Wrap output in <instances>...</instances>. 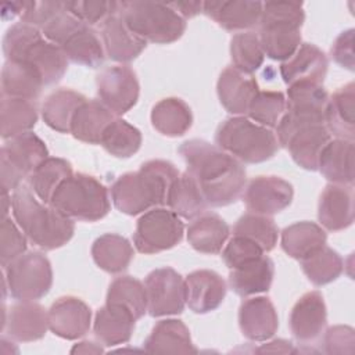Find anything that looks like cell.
Wrapping results in <instances>:
<instances>
[{
  "instance_id": "obj_36",
  "label": "cell",
  "mask_w": 355,
  "mask_h": 355,
  "mask_svg": "<svg viewBox=\"0 0 355 355\" xmlns=\"http://www.w3.org/2000/svg\"><path fill=\"white\" fill-rule=\"evenodd\" d=\"M87 98L71 89H58L47 96L42 105L44 123L60 133H69L75 112Z\"/></svg>"
},
{
  "instance_id": "obj_5",
  "label": "cell",
  "mask_w": 355,
  "mask_h": 355,
  "mask_svg": "<svg viewBox=\"0 0 355 355\" xmlns=\"http://www.w3.org/2000/svg\"><path fill=\"white\" fill-rule=\"evenodd\" d=\"M304 21L305 12L301 3H262L258 37L265 55L282 62L288 60L301 46Z\"/></svg>"
},
{
  "instance_id": "obj_13",
  "label": "cell",
  "mask_w": 355,
  "mask_h": 355,
  "mask_svg": "<svg viewBox=\"0 0 355 355\" xmlns=\"http://www.w3.org/2000/svg\"><path fill=\"white\" fill-rule=\"evenodd\" d=\"M100 101L115 115L133 108L139 100L140 86L136 72L128 65H114L103 69L96 79Z\"/></svg>"
},
{
  "instance_id": "obj_23",
  "label": "cell",
  "mask_w": 355,
  "mask_h": 355,
  "mask_svg": "<svg viewBox=\"0 0 355 355\" xmlns=\"http://www.w3.org/2000/svg\"><path fill=\"white\" fill-rule=\"evenodd\" d=\"M216 92L223 108L233 115L247 114L250 103L259 92L255 78L234 67H227L219 75Z\"/></svg>"
},
{
  "instance_id": "obj_11",
  "label": "cell",
  "mask_w": 355,
  "mask_h": 355,
  "mask_svg": "<svg viewBox=\"0 0 355 355\" xmlns=\"http://www.w3.org/2000/svg\"><path fill=\"white\" fill-rule=\"evenodd\" d=\"M184 226L172 209L155 207L144 212L136 225L133 244L141 254H157L178 245Z\"/></svg>"
},
{
  "instance_id": "obj_31",
  "label": "cell",
  "mask_w": 355,
  "mask_h": 355,
  "mask_svg": "<svg viewBox=\"0 0 355 355\" xmlns=\"http://www.w3.org/2000/svg\"><path fill=\"white\" fill-rule=\"evenodd\" d=\"M230 233L229 225L214 212H204L194 218L187 227V241L198 252L218 254Z\"/></svg>"
},
{
  "instance_id": "obj_26",
  "label": "cell",
  "mask_w": 355,
  "mask_h": 355,
  "mask_svg": "<svg viewBox=\"0 0 355 355\" xmlns=\"http://www.w3.org/2000/svg\"><path fill=\"white\" fill-rule=\"evenodd\" d=\"M136 318L122 304L107 302L101 306L94 318L93 331L96 338L107 347L125 344L130 340L135 330Z\"/></svg>"
},
{
  "instance_id": "obj_2",
  "label": "cell",
  "mask_w": 355,
  "mask_h": 355,
  "mask_svg": "<svg viewBox=\"0 0 355 355\" xmlns=\"http://www.w3.org/2000/svg\"><path fill=\"white\" fill-rule=\"evenodd\" d=\"M178 168L165 159H150L139 171L121 175L110 194L115 208L126 215H139L168 202L169 190L179 176Z\"/></svg>"
},
{
  "instance_id": "obj_39",
  "label": "cell",
  "mask_w": 355,
  "mask_h": 355,
  "mask_svg": "<svg viewBox=\"0 0 355 355\" xmlns=\"http://www.w3.org/2000/svg\"><path fill=\"white\" fill-rule=\"evenodd\" d=\"M326 232L318 223L302 220L287 226L282 232V248L294 258L304 259L326 245Z\"/></svg>"
},
{
  "instance_id": "obj_35",
  "label": "cell",
  "mask_w": 355,
  "mask_h": 355,
  "mask_svg": "<svg viewBox=\"0 0 355 355\" xmlns=\"http://www.w3.org/2000/svg\"><path fill=\"white\" fill-rule=\"evenodd\" d=\"M151 123L161 135L179 137L191 128L193 114L189 104L182 98L166 97L153 107Z\"/></svg>"
},
{
  "instance_id": "obj_1",
  "label": "cell",
  "mask_w": 355,
  "mask_h": 355,
  "mask_svg": "<svg viewBox=\"0 0 355 355\" xmlns=\"http://www.w3.org/2000/svg\"><path fill=\"white\" fill-rule=\"evenodd\" d=\"M179 154L208 205L226 207L240 198L247 182L245 168L233 155L201 139L182 143Z\"/></svg>"
},
{
  "instance_id": "obj_42",
  "label": "cell",
  "mask_w": 355,
  "mask_h": 355,
  "mask_svg": "<svg viewBox=\"0 0 355 355\" xmlns=\"http://www.w3.org/2000/svg\"><path fill=\"white\" fill-rule=\"evenodd\" d=\"M166 205L176 215L186 219H194L205 212L208 204L196 180L191 175L184 172L173 182Z\"/></svg>"
},
{
  "instance_id": "obj_46",
  "label": "cell",
  "mask_w": 355,
  "mask_h": 355,
  "mask_svg": "<svg viewBox=\"0 0 355 355\" xmlns=\"http://www.w3.org/2000/svg\"><path fill=\"white\" fill-rule=\"evenodd\" d=\"M107 302H118L130 309L137 319L147 312L144 284L132 276H119L111 282L107 291Z\"/></svg>"
},
{
  "instance_id": "obj_50",
  "label": "cell",
  "mask_w": 355,
  "mask_h": 355,
  "mask_svg": "<svg viewBox=\"0 0 355 355\" xmlns=\"http://www.w3.org/2000/svg\"><path fill=\"white\" fill-rule=\"evenodd\" d=\"M263 252L255 241L243 236H233L222 251V258L229 269H236L261 258Z\"/></svg>"
},
{
  "instance_id": "obj_4",
  "label": "cell",
  "mask_w": 355,
  "mask_h": 355,
  "mask_svg": "<svg viewBox=\"0 0 355 355\" xmlns=\"http://www.w3.org/2000/svg\"><path fill=\"white\" fill-rule=\"evenodd\" d=\"M3 53L8 61H19L32 67L44 86L61 80L68 68L62 50L49 42L40 29L24 22L7 29L3 37Z\"/></svg>"
},
{
  "instance_id": "obj_34",
  "label": "cell",
  "mask_w": 355,
  "mask_h": 355,
  "mask_svg": "<svg viewBox=\"0 0 355 355\" xmlns=\"http://www.w3.org/2000/svg\"><path fill=\"white\" fill-rule=\"evenodd\" d=\"M60 49L68 61L89 68H98L105 60V50L101 37L86 24L73 32L60 46Z\"/></svg>"
},
{
  "instance_id": "obj_20",
  "label": "cell",
  "mask_w": 355,
  "mask_h": 355,
  "mask_svg": "<svg viewBox=\"0 0 355 355\" xmlns=\"http://www.w3.org/2000/svg\"><path fill=\"white\" fill-rule=\"evenodd\" d=\"M186 304L194 313L215 311L225 300L226 282L214 270L200 269L184 279Z\"/></svg>"
},
{
  "instance_id": "obj_29",
  "label": "cell",
  "mask_w": 355,
  "mask_h": 355,
  "mask_svg": "<svg viewBox=\"0 0 355 355\" xmlns=\"http://www.w3.org/2000/svg\"><path fill=\"white\" fill-rule=\"evenodd\" d=\"M330 140L331 135L324 123L309 125L294 132L286 148L298 166L306 171H318L320 153Z\"/></svg>"
},
{
  "instance_id": "obj_19",
  "label": "cell",
  "mask_w": 355,
  "mask_h": 355,
  "mask_svg": "<svg viewBox=\"0 0 355 355\" xmlns=\"http://www.w3.org/2000/svg\"><path fill=\"white\" fill-rule=\"evenodd\" d=\"M49 329V312L35 301H18L4 319V331L11 340L31 343L44 337Z\"/></svg>"
},
{
  "instance_id": "obj_25",
  "label": "cell",
  "mask_w": 355,
  "mask_h": 355,
  "mask_svg": "<svg viewBox=\"0 0 355 355\" xmlns=\"http://www.w3.org/2000/svg\"><path fill=\"white\" fill-rule=\"evenodd\" d=\"M202 12L226 31H245L259 25L262 1L219 0L204 1Z\"/></svg>"
},
{
  "instance_id": "obj_37",
  "label": "cell",
  "mask_w": 355,
  "mask_h": 355,
  "mask_svg": "<svg viewBox=\"0 0 355 355\" xmlns=\"http://www.w3.org/2000/svg\"><path fill=\"white\" fill-rule=\"evenodd\" d=\"M133 255V247L129 240L115 233H105L97 237L92 245L94 263L108 273H121L126 270Z\"/></svg>"
},
{
  "instance_id": "obj_33",
  "label": "cell",
  "mask_w": 355,
  "mask_h": 355,
  "mask_svg": "<svg viewBox=\"0 0 355 355\" xmlns=\"http://www.w3.org/2000/svg\"><path fill=\"white\" fill-rule=\"evenodd\" d=\"M115 118L100 100H86L75 112L69 133L79 141L100 144L105 128Z\"/></svg>"
},
{
  "instance_id": "obj_54",
  "label": "cell",
  "mask_w": 355,
  "mask_h": 355,
  "mask_svg": "<svg viewBox=\"0 0 355 355\" xmlns=\"http://www.w3.org/2000/svg\"><path fill=\"white\" fill-rule=\"evenodd\" d=\"M323 351L326 354H354L355 333L349 326L329 327L323 336Z\"/></svg>"
},
{
  "instance_id": "obj_16",
  "label": "cell",
  "mask_w": 355,
  "mask_h": 355,
  "mask_svg": "<svg viewBox=\"0 0 355 355\" xmlns=\"http://www.w3.org/2000/svg\"><path fill=\"white\" fill-rule=\"evenodd\" d=\"M329 94L322 85L295 83L288 86L284 114L298 123H324Z\"/></svg>"
},
{
  "instance_id": "obj_45",
  "label": "cell",
  "mask_w": 355,
  "mask_h": 355,
  "mask_svg": "<svg viewBox=\"0 0 355 355\" xmlns=\"http://www.w3.org/2000/svg\"><path fill=\"white\" fill-rule=\"evenodd\" d=\"M233 236L247 237L268 252L277 244L279 229L270 216L248 212L240 216L234 223Z\"/></svg>"
},
{
  "instance_id": "obj_10",
  "label": "cell",
  "mask_w": 355,
  "mask_h": 355,
  "mask_svg": "<svg viewBox=\"0 0 355 355\" xmlns=\"http://www.w3.org/2000/svg\"><path fill=\"white\" fill-rule=\"evenodd\" d=\"M6 284L12 298L36 301L44 297L53 284V269L46 255L37 251L24 252L4 268Z\"/></svg>"
},
{
  "instance_id": "obj_43",
  "label": "cell",
  "mask_w": 355,
  "mask_h": 355,
  "mask_svg": "<svg viewBox=\"0 0 355 355\" xmlns=\"http://www.w3.org/2000/svg\"><path fill=\"white\" fill-rule=\"evenodd\" d=\"M300 262L302 272L315 286H324L334 282L344 270L341 255L327 245H323Z\"/></svg>"
},
{
  "instance_id": "obj_9",
  "label": "cell",
  "mask_w": 355,
  "mask_h": 355,
  "mask_svg": "<svg viewBox=\"0 0 355 355\" xmlns=\"http://www.w3.org/2000/svg\"><path fill=\"white\" fill-rule=\"evenodd\" d=\"M47 157L49 150L44 141L33 132L8 139L0 150L3 191L17 190Z\"/></svg>"
},
{
  "instance_id": "obj_41",
  "label": "cell",
  "mask_w": 355,
  "mask_h": 355,
  "mask_svg": "<svg viewBox=\"0 0 355 355\" xmlns=\"http://www.w3.org/2000/svg\"><path fill=\"white\" fill-rule=\"evenodd\" d=\"M72 173V165L67 159L47 157L28 178L29 187L42 202L50 204L55 190Z\"/></svg>"
},
{
  "instance_id": "obj_28",
  "label": "cell",
  "mask_w": 355,
  "mask_h": 355,
  "mask_svg": "<svg viewBox=\"0 0 355 355\" xmlns=\"http://www.w3.org/2000/svg\"><path fill=\"white\" fill-rule=\"evenodd\" d=\"M324 125L336 139L354 141L355 137V85L338 87L327 101Z\"/></svg>"
},
{
  "instance_id": "obj_21",
  "label": "cell",
  "mask_w": 355,
  "mask_h": 355,
  "mask_svg": "<svg viewBox=\"0 0 355 355\" xmlns=\"http://www.w3.org/2000/svg\"><path fill=\"white\" fill-rule=\"evenodd\" d=\"M318 219L330 232H340L349 227L354 222L352 184H327L319 198Z\"/></svg>"
},
{
  "instance_id": "obj_40",
  "label": "cell",
  "mask_w": 355,
  "mask_h": 355,
  "mask_svg": "<svg viewBox=\"0 0 355 355\" xmlns=\"http://www.w3.org/2000/svg\"><path fill=\"white\" fill-rule=\"evenodd\" d=\"M1 137L4 140L31 132L37 122V108L32 100L1 97L0 104Z\"/></svg>"
},
{
  "instance_id": "obj_52",
  "label": "cell",
  "mask_w": 355,
  "mask_h": 355,
  "mask_svg": "<svg viewBox=\"0 0 355 355\" xmlns=\"http://www.w3.org/2000/svg\"><path fill=\"white\" fill-rule=\"evenodd\" d=\"M85 22L76 18L73 14H71L64 3V7L61 11H58L42 29L43 36L54 43L55 46H61L73 32H76L80 26H83Z\"/></svg>"
},
{
  "instance_id": "obj_6",
  "label": "cell",
  "mask_w": 355,
  "mask_h": 355,
  "mask_svg": "<svg viewBox=\"0 0 355 355\" xmlns=\"http://www.w3.org/2000/svg\"><path fill=\"white\" fill-rule=\"evenodd\" d=\"M218 147L244 164H259L270 159L279 150L276 135L245 116L225 119L216 129Z\"/></svg>"
},
{
  "instance_id": "obj_49",
  "label": "cell",
  "mask_w": 355,
  "mask_h": 355,
  "mask_svg": "<svg viewBox=\"0 0 355 355\" xmlns=\"http://www.w3.org/2000/svg\"><path fill=\"white\" fill-rule=\"evenodd\" d=\"M64 3L71 14H73L76 18H79L89 26L103 24L107 18L119 11V1L76 0Z\"/></svg>"
},
{
  "instance_id": "obj_56",
  "label": "cell",
  "mask_w": 355,
  "mask_h": 355,
  "mask_svg": "<svg viewBox=\"0 0 355 355\" xmlns=\"http://www.w3.org/2000/svg\"><path fill=\"white\" fill-rule=\"evenodd\" d=\"M169 4L180 17H183L186 19V18H193L197 14H200L202 11L204 1H173Z\"/></svg>"
},
{
  "instance_id": "obj_57",
  "label": "cell",
  "mask_w": 355,
  "mask_h": 355,
  "mask_svg": "<svg viewBox=\"0 0 355 355\" xmlns=\"http://www.w3.org/2000/svg\"><path fill=\"white\" fill-rule=\"evenodd\" d=\"M258 352H280V354H286V352H295V349L293 348V343L287 341V340H273L265 345H262L259 349H257Z\"/></svg>"
},
{
  "instance_id": "obj_24",
  "label": "cell",
  "mask_w": 355,
  "mask_h": 355,
  "mask_svg": "<svg viewBox=\"0 0 355 355\" xmlns=\"http://www.w3.org/2000/svg\"><path fill=\"white\" fill-rule=\"evenodd\" d=\"M100 36L105 55L121 64L136 60L147 46V42L133 33L118 12L101 24Z\"/></svg>"
},
{
  "instance_id": "obj_18",
  "label": "cell",
  "mask_w": 355,
  "mask_h": 355,
  "mask_svg": "<svg viewBox=\"0 0 355 355\" xmlns=\"http://www.w3.org/2000/svg\"><path fill=\"white\" fill-rule=\"evenodd\" d=\"M327 311L323 295L319 291L305 293L293 306L288 326L294 338L300 343L316 340L324 330Z\"/></svg>"
},
{
  "instance_id": "obj_38",
  "label": "cell",
  "mask_w": 355,
  "mask_h": 355,
  "mask_svg": "<svg viewBox=\"0 0 355 355\" xmlns=\"http://www.w3.org/2000/svg\"><path fill=\"white\" fill-rule=\"evenodd\" d=\"M44 86L39 73L25 62L6 60L1 69V94L4 97H17L36 100Z\"/></svg>"
},
{
  "instance_id": "obj_58",
  "label": "cell",
  "mask_w": 355,
  "mask_h": 355,
  "mask_svg": "<svg viewBox=\"0 0 355 355\" xmlns=\"http://www.w3.org/2000/svg\"><path fill=\"white\" fill-rule=\"evenodd\" d=\"M104 349L100 344H96L93 341H82L78 343L72 349L71 354H101Z\"/></svg>"
},
{
  "instance_id": "obj_14",
  "label": "cell",
  "mask_w": 355,
  "mask_h": 355,
  "mask_svg": "<svg viewBox=\"0 0 355 355\" xmlns=\"http://www.w3.org/2000/svg\"><path fill=\"white\" fill-rule=\"evenodd\" d=\"M244 189L243 201L247 209L266 216L286 209L294 197L291 183L277 176H257Z\"/></svg>"
},
{
  "instance_id": "obj_47",
  "label": "cell",
  "mask_w": 355,
  "mask_h": 355,
  "mask_svg": "<svg viewBox=\"0 0 355 355\" xmlns=\"http://www.w3.org/2000/svg\"><path fill=\"white\" fill-rule=\"evenodd\" d=\"M230 57L233 67L252 75L263 62L265 53L262 50L258 33L239 32L230 40Z\"/></svg>"
},
{
  "instance_id": "obj_27",
  "label": "cell",
  "mask_w": 355,
  "mask_h": 355,
  "mask_svg": "<svg viewBox=\"0 0 355 355\" xmlns=\"http://www.w3.org/2000/svg\"><path fill=\"white\" fill-rule=\"evenodd\" d=\"M143 349L151 354H196L187 326L179 319L159 320L143 343Z\"/></svg>"
},
{
  "instance_id": "obj_30",
  "label": "cell",
  "mask_w": 355,
  "mask_h": 355,
  "mask_svg": "<svg viewBox=\"0 0 355 355\" xmlns=\"http://www.w3.org/2000/svg\"><path fill=\"white\" fill-rule=\"evenodd\" d=\"M318 171L334 184L354 183V141L330 140L320 153Z\"/></svg>"
},
{
  "instance_id": "obj_48",
  "label": "cell",
  "mask_w": 355,
  "mask_h": 355,
  "mask_svg": "<svg viewBox=\"0 0 355 355\" xmlns=\"http://www.w3.org/2000/svg\"><path fill=\"white\" fill-rule=\"evenodd\" d=\"M286 111V97L282 92L259 90L248 107V116L265 128L277 126Z\"/></svg>"
},
{
  "instance_id": "obj_55",
  "label": "cell",
  "mask_w": 355,
  "mask_h": 355,
  "mask_svg": "<svg viewBox=\"0 0 355 355\" xmlns=\"http://www.w3.org/2000/svg\"><path fill=\"white\" fill-rule=\"evenodd\" d=\"M331 58L343 68L354 71V29H347L336 37L331 46Z\"/></svg>"
},
{
  "instance_id": "obj_12",
  "label": "cell",
  "mask_w": 355,
  "mask_h": 355,
  "mask_svg": "<svg viewBox=\"0 0 355 355\" xmlns=\"http://www.w3.org/2000/svg\"><path fill=\"white\" fill-rule=\"evenodd\" d=\"M147 312L153 318L182 313L186 304L183 277L172 268L151 270L146 280Z\"/></svg>"
},
{
  "instance_id": "obj_44",
  "label": "cell",
  "mask_w": 355,
  "mask_h": 355,
  "mask_svg": "<svg viewBox=\"0 0 355 355\" xmlns=\"http://www.w3.org/2000/svg\"><path fill=\"white\" fill-rule=\"evenodd\" d=\"M100 144L107 153L116 158H129L139 151L141 146V133L125 119L115 118L105 128Z\"/></svg>"
},
{
  "instance_id": "obj_15",
  "label": "cell",
  "mask_w": 355,
  "mask_h": 355,
  "mask_svg": "<svg viewBox=\"0 0 355 355\" xmlns=\"http://www.w3.org/2000/svg\"><path fill=\"white\" fill-rule=\"evenodd\" d=\"M90 322L92 311L78 297H61L49 309V329L65 340L83 337L90 329Z\"/></svg>"
},
{
  "instance_id": "obj_32",
  "label": "cell",
  "mask_w": 355,
  "mask_h": 355,
  "mask_svg": "<svg viewBox=\"0 0 355 355\" xmlns=\"http://www.w3.org/2000/svg\"><path fill=\"white\" fill-rule=\"evenodd\" d=\"M230 270L229 287L233 293L244 298L270 288L275 276V263L269 257L262 255L255 261Z\"/></svg>"
},
{
  "instance_id": "obj_17",
  "label": "cell",
  "mask_w": 355,
  "mask_h": 355,
  "mask_svg": "<svg viewBox=\"0 0 355 355\" xmlns=\"http://www.w3.org/2000/svg\"><path fill=\"white\" fill-rule=\"evenodd\" d=\"M326 54L312 43H301L297 51L280 65V75L287 86L295 83L322 85L327 73Z\"/></svg>"
},
{
  "instance_id": "obj_51",
  "label": "cell",
  "mask_w": 355,
  "mask_h": 355,
  "mask_svg": "<svg viewBox=\"0 0 355 355\" xmlns=\"http://www.w3.org/2000/svg\"><path fill=\"white\" fill-rule=\"evenodd\" d=\"M1 244H0V258L3 269L12 262L15 258L22 255L26 251V236L15 225L11 218L6 216L1 222Z\"/></svg>"
},
{
  "instance_id": "obj_3",
  "label": "cell",
  "mask_w": 355,
  "mask_h": 355,
  "mask_svg": "<svg viewBox=\"0 0 355 355\" xmlns=\"http://www.w3.org/2000/svg\"><path fill=\"white\" fill-rule=\"evenodd\" d=\"M14 219L28 240L40 250L51 251L65 245L73 236L71 218L39 201L26 186H19L11 197Z\"/></svg>"
},
{
  "instance_id": "obj_8",
  "label": "cell",
  "mask_w": 355,
  "mask_h": 355,
  "mask_svg": "<svg viewBox=\"0 0 355 355\" xmlns=\"http://www.w3.org/2000/svg\"><path fill=\"white\" fill-rule=\"evenodd\" d=\"M72 220L96 222L111 208L108 189L94 176L72 173L55 190L50 204Z\"/></svg>"
},
{
  "instance_id": "obj_7",
  "label": "cell",
  "mask_w": 355,
  "mask_h": 355,
  "mask_svg": "<svg viewBox=\"0 0 355 355\" xmlns=\"http://www.w3.org/2000/svg\"><path fill=\"white\" fill-rule=\"evenodd\" d=\"M118 14L133 33L155 44L173 43L186 31V19L169 3L119 1Z\"/></svg>"
},
{
  "instance_id": "obj_22",
  "label": "cell",
  "mask_w": 355,
  "mask_h": 355,
  "mask_svg": "<svg viewBox=\"0 0 355 355\" xmlns=\"http://www.w3.org/2000/svg\"><path fill=\"white\" fill-rule=\"evenodd\" d=\"M239 326L243 336L251 341H266L275 336L279 318L273 302L268 297H252L241 302Z\"/></svg>"
},
{
  "instance_id": "obj_53",
  "label": "cell",
  "mask_w": 355,
  "mask_h": 355,
  "mask_svg": "<svg viewBox=\"0 0 355 355\" xmlns=\"http://www.w3.org/2000/svg\"><path fill=\"white\" fill-rule=\"evenodd\" d=\"M64 7V1H24L21 10V22L37 29L43 26Z\"/></svg>"
}]
</instances>
